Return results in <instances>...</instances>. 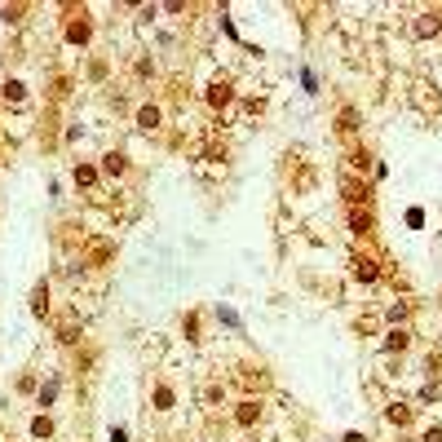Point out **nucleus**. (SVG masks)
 I'll list each match as a JSON object with an SVG mask.
<instances>
[{
  "label": "nucleus",
  "instance_id": "1",
  "mask_svg": "<svg viewBox=\"0 0 442 442\" xmlns=\"http://www.w3.org/2000/svg\"><path fill=\"white\" fill-rule=\"evenodd\" d=\"M256 416H261V407H256V402H239V411H234V420H239V425H252Z\"/></svg>",
  "mask_w": 442,
  "mask_h": 442
},
{
  "label": "nucleus",
  "instance_id": "2",
  "mask_svg": "<svg viewBox=\"0 0 442 442\" xmlns=\"http://www.w3.org/2000/svg\"><path fill=\"white\" fill-rule=\"evenodd\" d=\"M137 124H142V128H155V124H159V110H155V106H142V110H137Z\"/></svg>",
  "mask_w": 442,
  "mask_h": 442
},
{
  "label": "nucleus",
  "instance_id": "3",
  "mask_svg": "<svg viewBox=\"0 0 442 442\" xmlns=\"http://www.w3.org/2000/svg\"><path fill=\"white\" fill-rule=\"evenodd\" d=\"M212 106H221V102H230V84H226V80H221V84H212Z\"/></svg>",
  "mask_w": 442,
  "mask_h": 442
},
{
  "label": "nucleus",
  "instance_id": "4",
  "mask_svg": "<svg viewBox=\"0 0 442 442\" xmlns=\"http://www.w3.org/2000/svg\"><path fill=\"white\" fill-rule=\"evenodd\" d=\"M66 40H88V22H71V27H66Z\"/></svg>",
  "mask_w": 442,
  "mask_h": 442
},
{
  "label": "nucleus",
  "instance_id": "5",
  "mask_svg": "<svg viewBox=\"0 0 442 442\" xmlns=\"http://www.w3.org/2000/svg\"><path fill=\"white\" fill-rule=\"evenodd\" d=\"M31 433H35V438H49V433H53V425H49V420H31Z\"/></svg>",
  "mask_w": 442,
  "mask_h": 442
},
{
  "label": "nucleus",
  "instance_id": "6",
  "mask_svg": "<svg viewBox=\"0 0 442 442\" xmlns=\"http://www.w3.org/2000/svg\"><path fill=\"white\" fill-rule=\"evenodd\" d=\"M385 345H389V349H402V345H407V332H389Z\"/></svg>",
  "mask_w": 442,
  "mask_h": 442
},
{
  "label": "nucleus",
  "instance_id": "7",
  "mask_svg": "<svg viewBox=\"0 0 442 442\" xmlns=\"http://www.w3.org/2000/svg\"><path fill=\"white\" fill-rule=\"evenodd\" d=\"M155 402H159V411H168L173 407V394H168V389H155Z\"/></svg>",
  "mask_w": 442,
  "mask_h": 442
},
{
  "label": "nucleus",
  "instance_id": "8",
  "mask_svg": "<svg viewBox=\"0 0 442 442\" xmlns=\"http://www.w3.org/2000/svg\"><path fill=\"white\" fill-rule=\"evenodd\" d=\"M106 173H124V155H106Z\"/></svg>",
  "mask_w": 442,
  "mask_h": 442
},
{
  "label": "nucleus",
  "instance_id": "9",
  "mask_svg": "<svg viewBox=\"0 0 442 442\" xmlns=\"http://www.w3.org/2000/svg\"><path fill=\"white\" fill-rule=\"evenodd\" d=\"M345 442H363V433H345Z\"/></svg>",
  "mask_w": 442,
  "mask_h": 442
}]
</instances>
